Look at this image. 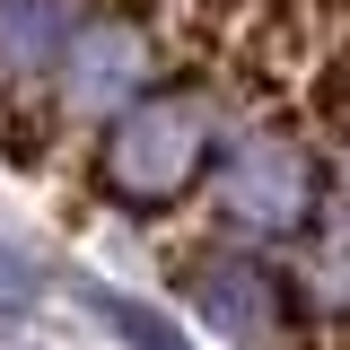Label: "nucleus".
I'll return each instance as SVG.
<instances>
[{
  "instance_id": "obj_1",
  "label": "nucleus",
  "mask_w": 350,
  "mask_h": 350,
  "mask_svg": "<svg viewBox=\"0 0 350 350\" xmlns=\"http://www.w3.org/2000/svg\"><path fill=\"white\" fill-rule=\"evenodd\" d=\"M211 96L193 88H158V96H131L114 131H105V193L123 211H167L184 202L202 175H211Z\"/></svg>"
},
{
  "instance_id": "obj_2",
  "label": "nucleus",
  "mask_w": 350,
  "mask_h": 350,
  "mask_svg": "<svg viewBox=\"0 0 350 350\" xmlns=\"http://www.w3.org/2000/svg\"><path fill=\"white\" fill-rule=\"evenodd\" d=\"M219 202L237 228H306L315 211V158L289 131H245L219 158Z\"/></svg>"
},
{
  "instance_id": "obj_3",
  "label": "nucleus",
  "mask_w": 350,
  "mask_h": 350,
  "mask_svg": "<svg viewBox=\"0 0 350 350\" xmlns=\"http://www.w3.org/2000/svg\"><path fill=\"white\" fill-rule=\"evenodd\" d=\"M70 70V96L79 105H123L131 88H140V62H149V44H140V27H123V18H96V27H79L70 36V53H62Z\"/></svg>"
},
{
  "instance_id": "obj_4",
  "label": "nucleus",
  "mask_w": 350,
  "mask_h": 350,
  "mask_svg": "<svg viewBox=\"0 0 350 350\" xmlns=\"http://www.w3.org/2000/svg\"><path fill=\"white\" fill-rule=\"evenodd\" d=\"M193 298L211 306L219 333H237V342H271V280H262L254 262L202 254V262H193Z\"/></svg>"
},
{
  "instance_id": "obj_5",
  "label": "nucleus",
  "mask_w": 350,
  "mask_h": 350,
  "mask_svg": "<svg viewBox=\"0 0 350 350\" xmlns=\"http://www.w3.org/2000/svg\"><path fill=\"white\" fill-rule=\"evenodd\" d=\"M70 9L62 0H0V62H18V70H44V62H62L70 53Z\"/></svg>"
},
{
  "instance_id": "obj_6",
  "label": "nucleus",
  "mask_w": 350,
  "mask_h": 350,
  "mask_svg": "<svg viewBox=\"0 0 350 350\" xmlns=\"http://www.w3.org/2000/svg\"><path fill=\"white\" fill-rule=\"evenodd\" d=\"M306 96H315V123L350 140V44H333V53L315 62V88H306Z\"/></svg>"
},
{
  "instance_id": "obj_7",
  "label": "nucleus",
  "mask_w": 350,
  "mask_h": 350,
  "mask_svg": "<svg viewBox=\"0 0 350 350\" xmlns=\"http://www.w3.org/2000/svg\"><path fill=\"white\" fill-rule=\"evenodd\" d=\"M88 306H96V315H105V324H123L131 333V350H184L167 333V315H149V306H131V298H114V289H88Z\"/></svg>"
},
{
  "instance_id": "obj_8",
  "label": "nucleus",
  "mask_w": 350,
  "mask_h": 350,
  "mask_svg": "<svg viewBox=\"0 0 350 350\" xmlns=\"http://www.w3.org/2000/svg\"><path fill=\"white\" fill-rule=\"evenodd\" d=\"M44 298V280H36V262L18 254V245H0V324L9 315H27V306Z\"/></svg>"
},
{
  "instance_id": "obj_9",
  "label": "nucleus",
  "mask_w": 350,
  "mask_h": 350,
  "mask_svg": "<svg viewBox=\"0 0 350 350\" xmlns=\"http://www.w3.org/2000/svg\"><path fill=\"white\" fill-rule=\"evenodd\" d=\"M315 9H333V18H350V0H315Z\"/></svg>"
}]
</instances>
